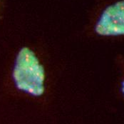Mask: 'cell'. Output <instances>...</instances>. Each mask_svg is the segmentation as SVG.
Here are the masks:
<instances>
[{
	"label": "cell",
	"mask_w": 124,
	"mask_h": 124,
	"mask_svg": "<svg viewBox=\"0 0 124 124\" xmlns=\"http://www.w3.org/2000/svg\"><path fill=\"white\" fill-rule=\"evenodd\" d=\"M121 92H122V93H123L124 96V78H123V80H122V81L121 83Z\"/></svg>",
	"instance_id": "obj_4"
},
{
	"label": "cell",
	"mask_w": 124,
	"mask_h": 124,
	"mask_svg": "<svg viewBox=\"0 0 124 124\" xmlns=\"http://www.w3.org/2000/svg\"><path fill=\"white\" fill-rule=\"evenodd\" d=\"M91 31L99 37H124V0L106 5L93 21Z\"/></svg>",
	"instance_id": "obj_2"
},
{
	"label": "cell",
	"mask_w": 124,
	"mask_h": 124,
	"mask_svg": "<svg viewBox=\"0 0 124 124\" xmlns=\"http://www.w3.org/2000/svg\"><path fill=\"white\" fill-rule=\"evenodd\" d=\"M9 74L17 91L34 97H40L44 93L47 70L42 58L31 46L24 45L19 49Z\"/></svg>",
	"instance_id": "obj_1"
},
{
	"label": "cell",
	"mask_w": 124,
	"mask_h": 124,
	"mask_svg": "<svg viewBox=\"0 0 124 124\" xmlns=\"http://www.w3.org/2000/svg\"><path fill=\"white\" fill-rule=\"evenodd\" d=\"M3 7H4V0H0V19H1V14H2Z\"/></svg>",
	"instance_id": "obj_3"
}]
</instances>
